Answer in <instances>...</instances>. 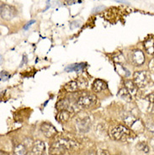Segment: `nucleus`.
<instances>
[{"instance_id":"obj_20","label":"nucleus","mask_w":154,"mask_h":155,"mask_svg":"<svg viewBox=\"0 0 154 155\" xmlns=\"http://www.w3.org/2000/svg\"><path fill=\"white\" fill-rule=\"evenodd\" d=\"M137 148H138L140 151L143 152L145 153H149V147L148 145L145 143H140L137 145Z\"/></svg>"},{"instance_id":"obj_6","label":"nucleus","mask_w":154,"mask_h":155,"mask_svg":"<svg viewBox=\"0 0 154 155\" xmlns=\"http://www.w3.org/2000/svg\"><path fill=\"white\" fill-rule=\"evenodd\" d=\"M15 15V9L8 4H1V17L2 19L9 20Z\"/></svg>"},{"instance_id":"obj_8","label":"nucleus","mask_w":154,"mask_h":155,"mask_svg":"<svg viewBox=\"0 0 154 155\" xmlns=\"http://www.w3.org/2000/svg\"><path fill=\"white\" fill-rule=\"evenodd\" d=\"M131 58L136 66H141L145 62V56L143 51L141 50L132 51L131 53Z\"/></svg>"},{"instance_id":"obj_29","label":"nucleus","mask_w":154,"mask_h":155,"mask_svg":"<svg viewBox=\"0 0 154 155\" xmlns=\"http://www.w3.org/2000/svg\"><path fill=\"white\" fill-rule=\"evenodd\" d=\"M84 155H97L96 154V152H93V151H88Z\"/></svg>"},{"instance_id":"obj_26","label":"nucleus","mask_w":154,"mask_h":155,"mask_svg":"<svg viewBox=\"0 0 154 155\" xmlns=\"http://www.w3.org/2000/svg\"><path fill=\"white\" fill-rule=\"evenodd\" d=\"M104 8V6H99L97 8H94L93 9V13H97V12H100L101 10H103Z\"/></svg>"},{"instance_id":"obj_18","label":"nucleus","mask_w":154,"mask_h":155,"mask_svg":"<svg viewBox=\"0 0 154 155\" xmlns=\"http://www.w3.org/2000/svg\"><path fill=\"white\" fill-rule=\"evenodd\" d=\"M86 66L85 63H77V64H73L70 66L67 67L65 68L66 72H73V71H76V72H79L82 69L84 68V67Z\"/></svg>"},{"instance_id":"obj_28","label":"nucleus","mask_w":154,"mask_h":155,"mask_svg":"<svg viewBox=\"0 0 154 155\" xmlns=\"http://www.w3.org/2000/svg\"><path fill=\"white\" fill-rule=\"evenodd\" d=\"M113 1H116L117 3H120V4H129V2L126 1V0H113Z\"/></svg>"},{"instance_id":"obj_4","label":"nucleus","mask_w":154,"mask_h":155,"mask_svg":"<svg viewBox=\"0 0 154 155\" xmlns=\"http://www.w3.org/2000/svg\"><path fill=\"white\" fill-rule=\"evenodd\" d=\"M96 102L97 97L93 94H89V95L79 97L77 101V105L79 108L86 109L94 105Z\"/></svg>"},{"instance_id":"obj_19","label":"nucleus","mask_w":154,"mask_h":155,"mask_svg":"<svg viewBox=\"0 0 154 155\" xmlns=\"http://www.w3.org/2000/svg\"><path fill=\"white\" fill-rule=\"evenodd\" d=\"M123 120L124 122L126 125H128V126H132L136 121V119L135 116H133V115L129 114V115H126V116H124Z\"/></svg>"},{"instance_id":"obj_12","label":"nucleus","mask_w":154,"mask_h":155,"mask_svg":"<svg viewBox=\"0 0 154 155\" xmlns=\"http://www.w3.org/2000/svg\"><path fill=\"white\" fill-rule=\"evenodd\" d=\"M57 107L58 110H68L70 112L74 111V109H73V105H70L69 102L67 101H66V100L59 101L57 103Z\"/></svg>"},{"instance_id":"obj_30","label":"nucleus","mask_w":154,"mask_h":155,"mask_svg":"<svg viewBox=\"0 0 154 155\" xmlns=\"http://www.w3.org/2000/svg\"><path fill=\"white\" fill-rule=\"evenodd\" d=\"M0 155H8L7 153H5V152H3L1 151V153H0Z\"/></svg>"},{"instance_id":"obj_7","label":"nucleus","mask_w":154,"mask_h":155,"mask_svg":"<svg viewBox=\"0 0 154 155\" xmlns=\"http://www.w3.org/2000/svg\"><path fill=\"white\" fill-rule=\"evenodd\" d=\"M41 131L43 133V135L45 136L47 138H51L54 137L55 136L57 135V129L50 123H46L44 122L41 126Z\"/></svg>"},{"instance_id":"obj_9","label":"nucleus","mask_w":154,"mask_h":155,"mask_svg":"<svg viewBox=\"0 0 154 155\" xmlns=\"http://www.w3.org/2000/svg\"><path fill=\"white\" fill-rule=\"evenodd\" d=\"M45 143L42 141H36L33 144V147L31 151L34 155H43V153L45 151Z\"/></svg>"},{"instance_id":"obj_10","label":"nucleus","mask_w":154,"mask_h":155,"mask_svg":"<svg viewBox=\"0 0 154 155\" xmlns=\"http://www.w3.org/2000/svg\"><path fill=\"white\" fill-rule=\"evenodd\" d=\"M107 88H108L107 84L101 79H96L93 84V90L96 93H100L107 89Z\"/></svg>"},{"instance_id":"obj_23","label":"nucleus","mask_w":154,"mask_h":155,"mask_svg":"<svg viewBox=\"0 0 154 155\" xmlns=\"http://www.w3.org/2000/svg\"><path fill=\"white\" fill-rule=\"evenodd\" d=\"M97 155H110V153L105 149H98L96 151Z\"/></svg>"},{"instance_id":"obj_1","label":"nucleus","mask_w":154,"mask_h":155,"mask_svg":"<svg viewBox=\"0 0 154 155\" xmlns=\"http://www.w3.org/2000/svg\"><path fill=\"white\" fill-rule=\"evenodd\" d=\"M77 147V143L73 140L61 138L51 144L50 152L51 155H62L67 150Z\"/></svg>"},{"instance_id":"obj_13","label":"nucleus","mask_w":154,"mask_h":155,"mask_svg":"<svg viewBox=\"0 0 154 155\" xmlns=\"http://www.w3.org/2000/svg\"><path fill=\"white\" fill-rule=\"evenodd\" d=\"M70 118V111L68 110H60L57 115V120L59 122H65L67 120H68Z\"/></svg>"},{"instance_id":"obj_2","label":"nucleus","mask_w":154,"mask_h":155,"mask_svg":"<svg viewBox=\"0 0 154 155\" xmlns=\"http://www.w3.org/2000/svg\"><path fill=\"white\" fill-rule=\"evenodd\" d=\"M130 134L129 129L123 125H119L113 127L110 131V136L115 140L123 141L127 138V137Z\"/></svg>"},{"instance_id":"obj_24","label":"nucleus","mask_w":154,"mask_h":155,"mask_svg":"<svg viewBox=\"0 0 154 155\" xmlns=\"http://www.w3.org/2000/svg\"><path fill=\"white\" fill-rule=\"evenodd\" d=\"M146 127L149 131L154 132V122H146Z\"/></svg>"},{"instance_id":"obj_31","label":"nucleus","mask_w":154,"mask_h":155,"mask_svg":"<svg viewBox=\"0 0 154 155\" xmlns=\"http://www.w3.org/2000/svg\"><path fill=\"white\" fill-rule=\"evenodd\" d=\"M27 155H34V154L32 153V152H31V151H29L27 153Z\"/></svg>"},{"instance_id":"obj_22","label":"nucleus","mask_w":154,"mask_h":155,"mask_svg":"<svg viewBox=\"0 0 154 155\" xmlns=\"http://www.w3.org/2000/svg\"><path fill=\"white\" fill-rule=\"evenodd\" d=\"M146 101H147L150 103H153L154 104V93H151L149 94H147L146 96Z\"/></svg>"},{"instance_id":"obj_17","label":"nucleus","mask_w":154,"mask_h":155,"mask_svg":"<svg viewBox=\"0 0 154 155\" xmlns=\"http://www.w3.org/2000/svg\"><path fill=\"white\" fill-rule=\"evenodd\" d=\"M27 149L24 144H18L14 148V155H27Z\"/></svg>"},{"instance_id":"obj_21","label":"nucleus","mask_w":154,"mask_h":155,"mask_svg":"<svg viewBox=\"0 0 154 155\" xmlns=\"http://www.w3.org/2000/svg\"><path fill=\"white\" fill-rule=\"evenodd\" d=\"M10 78V74L5 72V71H1V81H6Z\"/></svg>"},{"instance_id":"obj_15","label":"nucleus","mask_w":154,"mask_h":155,"mask_svg":"<svg viewBox=\"0 0 154 155\" xmlns=\"http://www.w3.org/2000/svg\"><path fill=\"white\" fill-rule=\"evenodd\" d=\"M144 47H145L147 53L154 54V38H150L146 40L144 42Z\"/></svg>"},{"instance_id":"obj_25","label":"nucleus","mask_w":154,"mask_h":155,"mask_svg":"<svg viewBox=\"0 0 154 155\" xmlns=\"http://www.w3.org/2000/svg\"><path fill=\"white\" fill-rule=\"evenodd\" d=\"M34 23H35V19H32V20H31V21H29V22H28V23L24 26V30H25V31H27L28 29H29V27H31V25H32Z\"/></svg>"},{"instance_id":"obj_14","label":"nucleus","mask_w":154,"mask_h":155,"mask_svg":"<svg viewBox=\"0 0 154 155\" xmlns=\"http://www.w3.org/2000/svg\"><path fill=\"white\" fill-rule=\"evenodd\" d=\"M117 95L120 98V99H122L125 101H126V102H130L131 101V99H132V96H131V94L129 92H128V90H127L126 88H123V89H120V91L117 94Z\"/></svg>"},{"instance_id":"obj_27","label":"nucleus","mask_w":154,"mask_h":155,"mask_svg":"<svg viewBox=\"0 0 154 155\" xmlns=\"http://www.w3.org/2000/svg\"><path fill=\"white\" fill-rule=\"evenodd\" d=\"M26 62H27V57H26V55H24L22 62H21V64H20V67H22L23 65H25V63H26Z\"/></svg>"},{"instance_id":"obj_5","label":"nucleus","mask_w":154,"mask_h":155,"mask_svg":"<svg viewBox=\"0 0 154 155\" xmlns=\"http://www.w3.org/2000/svg\"><path fill=\"white\" fill-rule=\"evenodd\" d=\"M91 127V120L89 117L78 119L76 122V129L80 133H87Z\"/></svg>"},{"instance_id":"obj_3","label":"nucleus","mask_w":154,"mask_h":155,"mask_svg":"<svg viewBox=\"0 0 154 155\" xmlns=\"http://www.w3.org/2000/svg\"><path fill=\"white\" fill-rule=\"evenodd\" d=\"M150 74L146 71H139L134 74V83L139 88L146 87L150 82Z\"/></svg>"},{"instance_id":"obj_11","label":"nucleus","mask_w":154,"mask_h":155,"mask_svg":"<svg viewBox=\"0 0 154 155\" xmlns=\"http://www.w3.org/2000/svg\"><path fill=\"white\" fill-rule=\"evenodd\" d=\"M125 88L128 90V92L131 94V96L135 97L137 94V86L136 85L134 82L131 80H126L125 82Z\"/></svg>"},{"instance_id":"obj_16","label":"nucleus","mask_w":154,"mask_h":155,"mask_svg":"<svg viewBox=\"0 0 154 155\" xmlns=\"http://www.w3.org/2000/svg\"><path fill=\"white\" fill-rule=\"evenodd\" d=\"M79 87V84L77 81H71L67 84H66L64 89L67 92H75Z\"/></svg>"}]
</instances>
